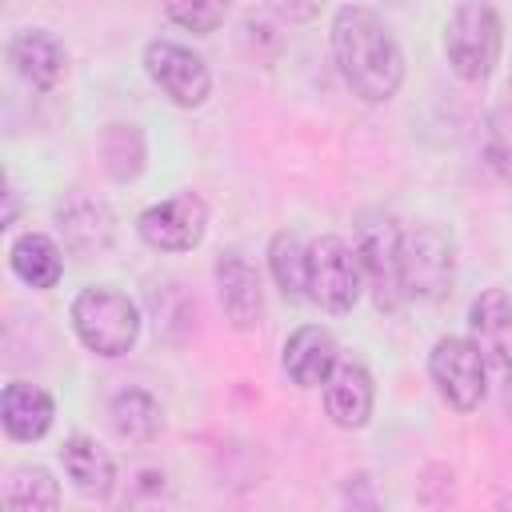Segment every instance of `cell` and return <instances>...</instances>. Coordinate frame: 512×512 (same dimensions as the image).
Masks as SVG:
<instances>
[{
  "label": "cell",
  "instance_id": "cell-13",
  "mask_svg": "<svg viewBox=\"0 0 512 512\" xmlns=\"http://www.w3.org/2000/svg\"><path fill=\"white\" fill-rule=\"evenodd\" d=\"M8 64L28 88L52 92L68 68V52H64V40L48 28H20L8 40Z\"/></svg>",
  "mask_w": 512,
  "mask_h": 512
},
{
  "label": "cell",
  "instance_id": "cell-27",
  "mask_svg": "<svg viewBox=\"0 0 512 512\" xmlns=\"http://www.w3.org/2000/svg\"><path fill=\"white\" fill-rule=\"evenodd\" d=\"M508 92H512V72H508Z\"/></svg>",
  "mask_w": 512,
  "mask_h": 512
},
{
  "label": "cell",
  "instance_id": "cell-18",
  "mask_svg": "<svg viewBox=\"0 0 512 512\" xmlns=\"http://www.w3.org/2000/svg\"><path fill=\"white\" fill-rule=\"evenodd\" d=\"M8 268L36 292H48L64 276V248L44 232H20L8 244Z\"/></svg>",
  "mask_w": 512,
  "mask_h": 512
},
{
  "label": "cell",
  "instance_id": "cell-12",
  "mask_svg": "<svg viewBox=\"0 0 512 512\" xmlns=\"http://www.w3.org/2000/svg\"><path fill=\"white\" fill-rule=\"evenodd\" d=\"M324 388V412L336 428H364L372 420V408H376V384H372V372L364 368V360L356 356H340L328 372V380L320 384Z\"/></svg>",
  "mask_w": 512,
  "mask_h": 512
},
{
  "label": "cell",
  "instance_id": "cell-1",
  "mask_svg": "<svg viewBox=\"0 0 512 512\" xmlns=\"http://www.w3.org/2000/svg\"><path fill=\"white\" fill-rule=\"evenodd\" d=\"M332 60L340 80L364 104H388L404 84V52L392 28L364 4H344L332 16Z\"/></svg>",
  "mask_w": 512,
  "mask_h": 512
},
{
  "label": "cell",
  "instance_id": "cell-3",
  "mask_svg": "<svg viewBox=\"0 0 512 512\" xmlns=\"http://www.w3.org/2000/svg\"><path fill=\"white\" fill-rule=\"evenodd\" d=\"M504 52V20L492 8V0H456L448 24H444V56L448 68L468 80L480 84L496 72Z\"/></svg>",
  "mask_w": 512,
  "mask_h": 512
},
{
  "label": "cell",
  "instance_id": "cell-14",
  "mask_svg": "<svg viewBox=\"0 0 512 512\" xmlns=\"http://www.w3.org/2000/svg\"><path fill=\"white\" fill-rule=\"evenodd\" d=\"M336 360H340V348H336V336L324 324H300L284 340V352H280L284 376L296 388H320Z\"/></svg>",
  "mask_w": 512,
  "mask_h": 512
},
{
  "label": "cell",
  "instance_id": "cell-15",
  "mask_svg": "<svg viewBox=\"0 0 512 512\" xmlns=\"http://www.w3.org/2000/svg\"><path fill=\"white\" fill-rule=\"evenodd\" d=\"M56 420V404L44 388L28 384V380H12L4 384L0 392V424L8 432V440H20V444H36L48 436Z\"/></svg>",
  "mask_w": 512,
  "mask_h": 512
},
{
  "label": "cell",
  "instance_id": "cell-26",
  "mask_svg": "<svg viewBox=\"0 0 512 512\" xmlns=\"http://www.w3.org/2000/svg\"><path fill=\"white\" fill-rule=\"evenodd\" d=\"M0 224H4V228H12V224H16V188H8V192H4V216H0Z\"/></svg>",
  "mask_w": 512,
  "mask_h": 512
},
{
  "label": "cell",
  "instance_id": "cell-17",
  "mask_svg": "<svg viewBox=\"0 0 512 512\" xmlns=\"http://www.w3.org/2000/svg\"><path fill=\"white\" fill-rule=\"evenodd\" d=\"M56 228L64 236V248L68 252H104L112 244V212L104 200H92V196H68L60 208H56Z\"/></svg>",
  "mask_w": 512,
  "mask_h": 512
},
{
  "label": "cell",
  "instance_id": "cell-19",
  "mask_svg": "<svg viewBox=\"0 0 512 512\" xmlns=\"http://www.w3.org/2000/svg\"><path fill=\"white\" fill-rule=\"evenodd\" d=\"M108 424H112V432L124 444H152L160 436L164 412H160V404H156L152 392H144V388H120L108 400Z\"/></svg>",
  "mask_w": 512,
  "mask_h": 512
},
{
  "label": "cell",
  "instance_id": "cell-25",
  "mask_svg": "<svg viewBox=\"0 0 512 512\" xmlns=\"http://www.w3.org/2000/svg\"><path fill=\"white\" fill-rule=\"evenodd\" d=\"M320 4H324V0H272V8H276L284 20H296V24L312 20V16L320 12Z\"/></svg>",
  "mask_w": 512,
  "mask_h": 512
},
{
  "label": "cell",
  "instance_id": "cell-7",
  "mask_svg": "<svg viewBox=\"0 0 512 512\" xmlns=\"http://www.w3.org/2000/svg\"><path fill=\"white\" fill-rule=\"evenodd\" d=\"M428 376L456 412H476L488 396V364L468 336H440L428 352Z\"/></svg>",
  "mask_w": 512,
  "mask_h": 512
},
{
  "label": "cell",
  "instance_id": "cell-6",
  "mask_svg": "<svg viewBox=\"0 0 512 512\" xmlns=\"http://www.w3.org/2000/svg\"><path fill=\"white\" fill-rule=\"evenodd\" d=\"M364 292V272L356 244L324 232L308 244V300L324 312H352Z\"/></svg>",
  "mask_w": 512,
  "mask_h": 512
},
{
  "label": "cell",
  "instance_id": "cell-22",
  "mask_svg": "<svg viewBox=\"0 0 512 512\" xmlns=\"http://www.w3.org/2000/svg\"><path fill=\"white\" fill-rule=\"evenodd\" d=\"M268 268L288 300H308V244L296 232H276L268 240Z\"/></svg>",
  "mask_w": 512,
  "mask_h": 512
},
{
  "label": "cell",
  "instance_id": "cell-24",
  "mask_svg": "<svg viewBox=\"0 0 512 512\" xmlns=\"http://www.w3.org/2000/svg\"><path fill=\"white\" fill-rule=\"evenodd\" d=\"M236 0H164V12L172 24H180L184 32H196V36H208L216 32L228 12H232Z\"/></svg>",
  "mask_w": 512,
  "mask_h": 512
},
{
  "label": "cell",
  "instance_id": "cell-10",
  "mask_svg": "<svg viewBox=\"0 0 512 512\" xmlns=\"http://www.w3.org/2000/svg\"><path fill=\"white\" fill-rule=\"evenodd\" d=\"M468 340L480 348L488 372L512 384V296L504 288H484L468 304Z\"/></svg>",
  "mask_w": 512,
  "mask_h": 512
},
{
  "label": "cell",
  "instance_id": "cell-4",
  "mask_svg": "<svg viewBox=\"0 0 512 512\" xmlns=\"http://www.w3.org/2000/svg\"><path fill=\"white\" fill-rule=\"evenodd\" d=\"M400 240L404 228L396 224L392 212L384 208H364L356 216V256L364 272V288L372 292L380 312H400L404 296V276H400Z\"/></svg>",
  "mask_w": 512,
  "mask_h": 512
},
{
  "label": "cell",
  "instance_id": "cell-8",
  "mask_svg": "<svg viewBox=\"0 0 512 512\" xmlns=\"http://www.w3.org/2000/svg\"><path fill=\"white\" fill-rule=\"evenodd\" d=\"M144 72L148 80L176 104V108H200L212 96V72L200 52L176 40H148L144 44Z\"/></svg>",
  "mask_w": 512,
  "mask_h": 512
},
{
  "label": "cell",
  "instance_id": "cell-20",
  "mask_svg": "<svg viewBox=\"0 0 512 512\" xmlns=\"http://www.w3.org/2000/svg\"><path fill=\"white\" fill-rule=\"evenodd\" d=\"M100 164L104 172L116 180V184H132L140 172H144V160H148V148H144V132L136 124H124V120H112L104 124L100 132Z\"/></svg>",
  "mask_w": 512,
  "mask_h": 512
},
{
  "label": "cell",
  "instance_id": "cell-23",
  "mask_svg": "<svg viewBox=\"0 0 512 512\" xmlns=\"http://www.w3.org/2000/svg\"><path fill=\"white\" fill-rule=\"evenodd\" d=\"M480 160L496 180L512 184V112L508 108H500V112H492L484 120V128H480Z\"/></svg>",
  "mask_w": 512,
  "mask_h": 512
},
{
  "label": "cell",
  "instance_id": "cell-9",
  "mask_svg": "<svg viewBox=\"0 0 512 512\" xmlns=\"http://www.w3.org/2000/svg\"><path fill=\"white\" fill-rule=\"evenodd\" d=\"M208 232V204L196 192H176L136 216V236L152 252H192Z\"/></svg>",
  "mask_w": 512,
  "mask_h": 512
},
{
  "label": "cell",
  "instance_id": "cell-5",
  "mask_svg": "<svg viewBox=\"0 0 512 512\" xmlns=\"http://www.w3.org/2000/svg\"><path fill=\"white\" fill-rule=\"evenodd\" d=\"M404 296L420 304H440L456 284V244L440 224H416L400 240Z\"/></svg>",
  "mask_w": 512,
  "mask_h": 512
},
{
  "label": "cell",
  "instance_id": "cell-21",
  "mask_svg": "<svg viewBox=\"0 0 512 512\" xmlns=\"http://www.w3.org/2000/svg\"><path fill=\"white\" fill-rule=\"evenodd\" d=\"M4 508L8 512H52L60 508V484L40 464H20L4 480Z\"/></svg>",
  "mask_w": 512,
  "mask_h": 512
},
{
  "label": "cell",
  "instance_id": "cell-11",
  "mask_svg": "<svg viewBox=\"0 0 512 512\" xmlns=\"http://www.w3.org/2000/svg\"><path fill=\"white\" fill-rule=\"evenodd\" d=\"M212 280H216V300L224 308V320L236 332H252L264 320V280H260L256 264L248 256H240L236 248H228L216 256Z\"/></svg>",
  "mask_w": 512,
  "mask_h": 512
},
{
  "label": "cell",
  "instance_id": "cell-2",
  "mask_svg": "<svg viewBox=\"0 0 512 512\" xmlns=\"http://www.w3.org/2000/svg\"><path fill=\"white\" fill-rule=\"evenodd\" d=\"M68 320H72V332L76 340L104 356V360H116V356H128L140 340V308L128 292L112 288V284H88L76 292L72 308H68Z\"/></svg>",
  "mask_w": 512,
  "mask_h": 512
},
{
  "label": "cell",
  "instance_id": "cell-16",
  "mask_svg": "<svg viewBox=\"0 0 512 512\" xmlns=\"http://www.w3.org/2000/svg\"><path fill=\"white\" fill-rule=\"evenodd\" d=\"M56 456H60L64 476L72 480V488L80 496H92V500L112 496V488H116V460L108 456L104 444H96L92 436H68L56 448Z\"/></svg>",
  "mask_w": 512,
  "mask_h": 512
}]
</instances>
